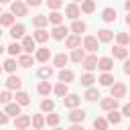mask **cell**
Here are the masks:
<instances>
[{
  "mask_svg": "<svg viewBox=\"0 0 130 130\" xmlns=\"http://www.w3.org/2000/svg\"><path fill=\"white\" fill-rule=\"evenodd\" d=\"M126 85L122 83V81H114L112 85H110V95L112 98H116V100H120V98H126Z\"/></svg>",
  "mask_w": 130,
  "mask_h": 130,
  "instance_id": "obj_1",
  "label": "cell"
},
{
  "mask_svg": "<svg viewBox=\"0 0 130 130\" xmlns=\"http://www.w3.org/2000/svg\"><path fill=\"white\" fill-rule=\"evenodd\" d=\"M81 45H83V49H85V51H89V53H95V51L100 49V41H98L95 37H91V35H87V37H83V41H81Z\"/></svg>",
  "mask_w": 130,
  "mask_h": 130,
  "instance_id": "obj_2",
  "label": "cell"
},
{
  "mask_svg": "<svg viewBox=\"0 0 130 130\" xmlns=\"http://www.w3.org/2000/svg\"><path fill=\"white\" fill-rule=\"evenodd\" d=\"M26 10H28V6H26L24 2H20V0L10 2V12H12L14 16H26Z\"/></svg>",
  "mask_w": 130,
  "mask_h": 130,
  "instance_id": "obj_3",
  "label": "cell"
},
{
  "mask_svg": "<svg viewBox=\"0 0 130 130\" xmlns=\"http://www.w3.org/2000/svg\"><path fill=\"white\" fill-rule=\"evenodd\" d=\"M67 35H69V28L63 26V22H61V24H55V28L51 30V37H53L55 41H63Z\"/></svg>",
  "mask_w": 130,
  "mask_h": 130,
  "instance_id": "obj_4",
  "label": "cell"
},
{
  "mask_svg": "<svg viewBox=\"0 0 130 130\" xmlns=\"http://www.w3.org/2000/svg\"><path fill=\"white\" fill-rule=\"evenodd\" d=\"M85 116H87V114H85V110H79L77 106H75V108H71V112L67 114L69 122H73V124H75V122H83V120H85Z\"/></svg>",
  "mask_w": 130,
  "mask_h": 130,
  "instance_id": "obj_5",
  "label": "cell"
},
{
  "mask_svg": "<svg viewBox=\"0 0 130 130\" xmlns=\"http://www.w3.org/2000/svg\"><path fill=\"white\" fill-rule=\"evenodd\" d=\"M81 65H83V69L85 71H93L95 67H98V57L91 53V55H85L83 59H81Z\"/></svg>",
  "mask_w": 130,
  "mask_h": 130,
  "instance_id": "obj_6",
  "label": "cell"
},
{
  "mask_svg": "<svg viewBox=\"0 0 130 130\" xmlns=\"http://www.w3.org/2000/svg\"><path fill=\"white\" fill-rule=\"evenodd\" d=\"M79 102H81V98L77 95V93H65L63 95V104H65V108H75V106H79Z\"/></svg>",
  "mask_w": 130,
  "mask_h": 130,
  "instance_id": "obj_7",
  "label": "cell"
},
{
  "mask_svg": "<svg viewBox=\"0 0 130 130\" xmlns=\"http://www.w3.org/2000/svg\"><path fill=\"white\" fill-rule=\"evenodd\" d=\"M100 108L104 110V112H110V110H118V100L116 98H104L102 102H100Z\"/></svg>",
  "mask_w": 130,
  "mask_h": 130,
  "instance_id": "obj_8",
  "label": "cell"
},
{
  "mask_svg": "<svg viewBox=\"0 0 130 130\" xmlns=\"http://www.w3.org/2000/svg\"><path fill=\"white\" fill-rule=\"evenodd\" d=\"M16 120H14V126L18 128V130H24V128H28L30 126V116H26V114H18V116H14Z\"/></svg>",
  "mask_w": 130,
  "mask_h": 130,
  "instance_id": "obj_9",
  "label": "cell"
},
{
  "mask_svg": "<svg viewBox=\"0 0 130 130\" xmlns=\"http://www.w3.org/2000/svg\"><path fill=\"white\" fill-rule=\"evenodd\" d=\"M79 14H81V10H79V6H77L75 2H71V4H67V6H65V16H67V18L75 20Z\"/></svg>",
  "mask_w": 130,
  "mask_h": 130,
  "instance_id": "obj_10",
  "label": "cell"
},
{
  "mask_svg": "<svg viewBox=\"0 0 130 130\" xmlns=\"http://www.w3.org/2000/svg\"><path fill=\"white\" fill-rule=\"evenodd\" d=\"M24 30H26V28H24V24H20V22H18V24H10V37H12L14 41H16V39H22V37H24Z\"/></svg>",
  "mask_w": 130,
  "mask_h": 130,
  "instance_id": "obj_11",
  "label": "cell"
},
{
  "mask_svg": "<svg viewBox=\"0 0 130 130\" xmlns=\"http://www.w3.org/2000/svg\"><path fill=\"white\" fill-rule=\"evenodd\" d=\"M65 45H67V49L81 47V35H67L65 37Z\"/></svg>",
  "mask_w": 130,
  "mask_h": 130,
  "instance_id": "obj_12",
  "label": "cell"
},
{
  "mask_svg": "<svg viewBox=\"0 0 130 130\" xmlns=\"http://www.w3.org/2000/svg\"><path fill=\"white\" fill-rule=\"evenodd\" d=\"M35 59H37L39 63H47V61L51 59V49H47V47H41V49H37V55H35Z\"/></svg>",
  "mask_w": 130,
  "mask_h": 130,
  "instance_id": "obj_13",
  "label": "cell"
},
{
  "mask_svg": "<svg viewBox=\"0 0 130 130\" xmlns=\"http://www.w3.org/2000/svg\"><path fill=\"white\" fill-rule=\"evenodd\" d=\"M20 85H22V79H20L18 75L10 73L8 79H6V87H8V89H20Z\"/></svg>",
  "mask_w": 130,
  "mask_h": 130,
  "instance_id": "obj_14",
  "label": "cell"
},
{
  "mask_svg": "<svg viewBox=\"0 0 130 130\" xmlns=\"http://www.w3.org/2000/svg\"><path fill=\"white\" fill-rule=\"evenodd\" d=\"M20 47H22V51H24V53L32 55V51H35V39H32V37H22Z\"/></svg>",
  "mask_w": 130,
  "mask_h": 130,
  "instance_id": "obj_15",
  "label": "cell"
},
{
  "mask_svg": "<svg viewBox=\"0 0 130 130\" xmlns=\"http://www.w3.org/2000/svg\"><path fill=\"white\" fill-rule=\"evenodd\" d=\"M73 79H75V73H73L71 69L61 67V71H59V81H63V83H71Z\"/></svg>",
  "mask_w": 130,
  "mask_h": 130,
  "instance_id": "obj_16",
  "label": "cell"
},
{
  "mask_svg": "<svg viewBox=\"0 0 130 130\" xmlns=\"http://www.w3.org/2000/svg\"><path fill=\"white\" fill-rule=\"evenodd\" d=\"M116 16H118L116 8H104V10H102V20H104V22H114Z\"/></svg>",
  "mask_w": 130,
  "mask_h": 130,
  "instance_id": "obj_17",
  "label": "cell"
},
{
  "mask_svg": "<svg viewBox=\"0 0 130 130\" xmlns=\"http://www.w3.org/2000/svg\"><path fill=\"white\" fill-rule=\"evenodd\" d=\"M98 67H100L102 71H110V69H114V59H112V57H102V59H98Z\"/></svg>",
  "mask_w": 130,
  "mask_h": 130,
  "instance_id": "obj_18",
  "label": "cell"
},
{
  "mask_svg": "<svg viewBox=\"0 0 130 130\" xmlns=\"http://www.w3.org/2000/svg\"><path fill=\"white\" fill-rule=\"evenodd\" d=\"M85 28H87V24H85V22H83V20H77V18H75V20H73V24H71V28H69V30H71V32H73V35H81V32H85Z\"/></svg>",
  "mask_w": 130,
  "mask_h": 130,
  "instance_id": "obj_19",
  "label": "cell"
},
{
  "mask_svg": "<svg viewBox=\"0 0 130 130\" xmlns=\"http://www.w3.org/2000/svg\"><path fill=\"white\" fill-rule=\"evenodd\" d=\"M100 43H110L112 39H114V32L112 30H108V28H102V30H98V37H95Z\"/></svg>",
  "mask_w": 130,
  "mask_h": 130,
  "instance_id": "obj_20",
  "label": "cell"
},
{
  "mask_svg": "<svg viewBox=\"0 0 130 130\" xmlns=\"http://www.w3.org/2000/svg\"><path fill=\"white\" fill-rule=\"evenodd\" d=\"M112 55H114V59H126L128 57V49L124 45H116L112 49Z\"/></svg>",
  "mask_w": 130,
  "mask_h": 130,
  "instance_id": "obj_21",
  "label": "cell"
},
{
  "mask_svg": "<svg viewBox=\"0 0 130 130\" xmlns=\"http://www.w3.org/2000/svg\"><path fill=\"white\" fill-rule=\"evenodd\" d=\"M37 91H39L41 95H49V93L53 91V85L49 83V79H43V81L37 85Z\"/></svg>",
  "mask_w": 130,
  "mask_h": 130,
  "instance_id": "obj_22",
  "label": "cell"
},
{
  "mask_svg": "<svg viewBox=\"0 0 130 130\" xmlns=\"http://www.w3.org/2000/svg\"><path fill=\"white\" fill-rule=\"evenodd\" d=\"M85 57V53H83V49L81 47H75V49H71V55H69V59L73 61V63H81V59Z\"/></svg>",
  "mask_w": 130,
  "mask_h": 130,
  "instance_id": "obj_23",
  "label": "cell"
},
{
  "mask_svg": "<svg viewBox=\"0 0 130 130\" xmlns=\"http://www.w3.org/2000/svg\"><path fill=\"white\" fill-rule=\"evenodd\" d=\"M20 108H22L20 104H16V102H8L4 112H6L8 116H18V114H20Z\"/></svg>",
  "mask_w": 130,
  "mask_h": 130,
  "instance_id": "obj_24",
  "label": "cell"
},
{
  "mask_svg": "<svg viewBox=\"0 0 130 130\" xmlns=\"http://www.w3.org/2000/svg\"><path fill=\"white\" fill-rule=\"evenodd\" d=\"M14 24V14L12 12H0V26H10Z\"/></svg>",
  "mask_w": 130,
  "mask_h": 130,
  "instance_id": "obj_25",
  "label": "cell"
},
{
  "mask_svg": "<svg viewBox=\"0 0 130 130\" xmlns=\"http://www.w3.org/2000/svg\"><path fill=\"white\" fill-rule=\"evenodd\" d=\"M47 24H49V20H47L45 14H37V16L32 18V26H35V28H45Z\"/></svg>",
  "mask_w": 130,
  "mask_h": 130,
  "instance_id": "obj_26",
  "label": "cell"
},
{
  "mask_svg": "<svg viewBox=\"0 0 130 130\" xmlns=\"http://www.w3.org/2000/svg\"><path fill=\"white\" fill-rule=\"evenodd\" d=\"M98 81H100V83H102L104 87H110V85L114 83V75H112L110 71H104V73L100 75V79H98Z\"/></svg>",
  "mask_w": 130,
  "mask_h": 130,
  "instance_id": "obj_27",
  "label": "cell"
},
{
  "mask_svg": "<svg viewBox=\"0 0 130 130\" xmlns=\"http://www.w3.org/2000/svg\"><path fill=\"white\" fill-rule=\"evenodd\" d=\"M79 10L85 12V14H91L95 10V0H81V8Z\"/></svg>",
  "mask_w": 130,
  "mask_h": 130,
  "instance_id": "obj_28",
  "label": "cell"
},
{
  "mask_svg": "<svg viewBox=\"0 0 130 130\" xmlns=\"http://www.w3.org/2000/svg\"><path fill=\"white\" fill-rule=\"evenodd\" d=\"M16 63H18L20 67H24V69H26V67H30V65H32V55H28V53L18 55V61H16Z\"/></svg>",
  "mask_w": 130,
  "mask_h": 130,
  "instance_id": "obj_29",
  "label": "cell"
},
{
  "mask_svg": "<svg viewBox=\"0 0 130 130\" xmlns=\"http://www.w3.org/2000/svg\"><path fill=\"white\" fill-rule=\"evenodd\" d=\"M16 104H20V106H28V104H30V98H28V93H26V91H20V89H16Z\"/></svg>",
  "mask_w": 130,
  "mask_h": 130,
  "instance_id": "obj_30",
  "label": "cell"
},
{
  "mask_svg": "<svg viewBox=\"0 0 130 130\" xmlns=\"http://www.w3.org/2000/svg\"><path fill=\"white\" fill-rule=\"evenodd\" d=\"M47 20H49L51 24H61V22H63V14H61L59 10H53V12L47 16Z\"/></svg>",
  "mask_w": 130,
  "mask_h": 130,
  "instance_id": "obj_31",
  "label": "cell"
},
{
  "mask_svg": "<svg viewBox=\"0 0 130 130\" xmlns=\"http://www.w3.org/2000/svg\"><path fill=\"white\" fill-rule=\"evenodd\" d=\"M32 39H35V43H45L49 39V32L45 28H37V32L32 35Z\"/></svg>",
  "mask_w": 130,
  "mask_h": 130,
  "instance_id": "obj_32",
  "label": "cell"
},
{
  "mask_svg": "<svg viewBox=\"0 0 130 130\" xmlns=\"http://www.w3.org/2000/svg\"><path fill=\"white\" fill-rule=\"evenodd\" d=\"M67 61H69V57H67L65 53H59V55H55V59H53V65L61 69V67H65V63H67Z\"/></svg>",
  "mask_w": 130,
  "mask_h": 130,
  "instance_id": "obj_33",
  "label": "cell"
},
{
  "mask_svg": "<svg viewBox=\"0 0 130 130\" xmlns=\"http://www.w3.org/2000/svg\"><path fill=\"white\" fill-rule=\"evenodd\" d=\"M6 51H8V53H10L12 57H14V55H20V53H22V47H20V43L12 41V43H10L8 47H6Z\"/></svg>",
  "mask_w": 130,
  "mask_h": 130,
  "instance_id": "obj_34",
  "label": "cell"
},
{
  "mask_svg": "<svg viewBox=\"0 0 130 130\" xmlns=\"http://www.w3.org/2000/svg\"><path fill=\"white\" fill-rule=\"evenodd\" d=\"M83 98H85V100H87V102H95V100H98V98H100V91H98V89H95V87H91V85H89V87H87V91H85V95H83Z\"/></svg>",
  "mask_w": 130,
  "mask_h": 130,
  "instance_id": "obj_35",
  "label": "cell"
},
{
  "mask_svg": "<svg viewBox=\"0 0 130 130\" xmlns=\"http://www.w3.org/2000/svg\"><path fill=\"white\" fill-rule=\"evenodd\" d=\"M53 91H55V95H59V98H63L65 93H69V89H67V83H57L55 87H53Z\"/></svg>",
  "mask_w": 130,
  "mask_h": 130,
  "instance_id": "obj_36",
  "label": "cell"
},
{
  "mask_svg": "<svg viewBox=\"0 0 130 130\" xmlns=\"http://www.w3.org/2000/svg\"><path fill=\"white\" fill-rule=\"evenodd\" d=\"M120 120H122V114L116 112V110H110V114H108V124H120Z\"/></svg>",
  "mask_w": 130,
  "mask_h": 130,
  "instance_id": "obj_37",
  "label": "cell"
},
{
  "mask_svg": "<svg viewBox=\"0 0 130 130\" xmlns=\"http://www.w3.org/2000/svg\"><path fill=\"white\" fill-rule=\"evenodd\" d=\"M59 120H61L59 114H51V112H49L47 118H45V124H47V126H59Z\"/></svg>",
  "mask_w": 130,
  "mask_h": 130,
  "instance_id": "obj_38",
  "label": "cell"
},
{
  "mask_svg": "<svg viewBox=\"0 0 130 130\" xmlns=\"http://www.w3.org/2000/svg\"><path fill=\"white\" fill-rule=\"evenodd\" d=\"M16 65H18V63H16L14 59H6V61H4V65H2V69H4V71H8V73H14V71H16Z\"/></svg>",
  "mask_w": 130,
  "mask_h": 130,
  "instance_id": "obj_39",
  "label": "cell"
},
{
  "mask_svg": "<svg viewBox=\"0 0 130 130\" xmlns=\"http://www.w3.org/2000/svg\"><path fill=\"white\" fill-rule=\"evenodd\" d=\"M37 75H39L41 79H49V77L53 75V67H47V65H45V67H41V69L37 71Z\"/></svg>",
  "mask_w": 130,
  "mask_h": 130,
  "instance_id": "obj_40",
  "label": "cell"
},
{
  "mask_svg": "<svg viewBox=\"0 0 130 130\" xmlns=\"http://www.w3.org/2000/svg\"><path fill=\"white\" fill-rule=\"evenodd\" d=\"M30 124H32L35 128H43V126H45V118H43V114H35V116L30 118Z\"/></svg>",
  "mask_w": 130,
  "mask_h": 130,
  "instance_id": "obj_41",
  "label": "cell"
},
{
  "mask_svg": "<svg viewBox=\"0 0 130 130\" xmlns=\"http://www.w3.org/2000/svg\"><path fill=\"white\" fill-rule=\"evenodd\" d=\"M41 110L43 112H53L55 110V102L53 100H43L41 102Z\"/></svg>",
  "mask_w": 130,
  "mask_h": 130,
  "instance_id": "obj_42",
  "label": "cell"
},
{
  "mask_svg": "<svg viewBox=\"0 0 130 130\" xmlns=\"http://www.w3.org/2000/svg\"><path fill=\"white\" fill-rule=\"evenodd\" d=\"M93 81H95V77H93V75H91L89 71H87L85 75H81V85H85V87H89V85H91Z\"/></svg>",
  "mask_w": 130,
  "mask_h": 130,
  "instance_id": "obj_43",
  "label": "cell"
},
{
  "mask_svg": "<svg viewBox=\"0 0 130 130\" xmlns=\"http://www.w3.org/2000/svg\"><path fill=\"white\" fill-rule=\"evenodd\" d=\"M93 128L106 130V128H108V120H106V118H95V120H93Z\"/></svg>",
  "mask_w": 130,
  "mask_h": 130,
  "instance_id": "obj_44",
  "label": "cell"
},
{
  "mask_svg": "<svg viewBox=\"0 0 130 130\" xmlns=\"http://www.w3.org/2000/svg\"><path fill=\"white\" fill-rule=\"evenodd\" d=\"M116 41H118V45H124V47H126V45L130 43V37H128L126 32H118V35H116Z\"/></svg>",
  "mask_w": 130,
  "mask_h": 130,
  "instance_id": "obj_45",
  "label": "cell"
},
{
  "mask_svg": "<svg viewBox=\"0 0 130 130\" xmlns=\"http://www.w3.org/2000/svg\"><path fill=\"white\" fill-rule=\"evenodd\" d=\"M12 100V93H10V89H4L2 93H0V104H8Z\"/></svg>",
  "mask_w": 130,
  "mask_h": 130,
  "instance_id": "obj_46",
  "label": "cell"
},
{
  "mask_svg": "<svg viewBox=\"0 0 130 130\" xmlns=\"http://www.w3.org/2000/svg\"><path fill=\"white\" fill-rule=\"evenodd\" d=\"M47 4H49L51 10H59L63 6V0H47Z\"/></svg>",
  "mask_w": 130,
  "mask_h": 130,
  "instance_id": "obj_47",
  "label": "cell"
},
{
  "mask_svg": "<svg viewBox=\"0 0 130 130\" xmlns=\"http://www.w3.org/2000/svg\"><path fill=\"white\" fill-rule=\"evenodd\" d=\"M4 124H8V114L0 112V126H4Z\"/></svg>",
  "mask_w": 130,
  "mask_h": 130,
  "instance_id": "obj_48",
  "label": "cell"
},
{
  "mask_svg": "<svg viewBox=\"0 0 130 130\" xmlns=\"http://www.w3.org/2000/svg\"><path fill=\"white\" fill-rule=\"evenodd\" d=\"M43 0H26V6H41Z\"/></svg>",
  "mask_w": 130,
  "mask_h": 130,
  "instance_id": "obj_49",
  "label": "cell"
},
{
  "mask_svg": "<svg viewBox=\"0 0 130 130\" xmlns=\"http://www.w3.org/2000/svg\"><path fill=\"white\" fill-rule=\"evenodd\" d=\"M122 116H130V106H128V104L122 106Z\"/></svg>",
  "mask_w": 130,
  "mask_h": 130,
  "instance_id": "obj_50",
  "label": "cell"
},
{
  "mask_svg": "<svg viewBox=\"0 0 130 130\" xmlns=\"http://www.w3.org/2000/svg\"><path fill=\"white\" fill-rule=\"evenodd\" d=\"M124 61H126V59H124ZM124 73H130V61L124 63Z\"/></svg>",
  "mask_w": 130,
  "mask_h": 130,
  "instance_id": "obj_51",
  "label": "cell"
},
{
  "mask_svg": "<svg viewBox=\"0 0 130 130\" xmlns=\"http://www.w3.org/2000/svg\"><path fill=\"white\" fill-rule=\"evenodd\" d=\"M4 49H6V47H4V45H2V43H0V55H2V53H4Z\"/></svg>",
  "mask_w": 130,
  "mask_h": 130,
  "instance_id": "obj_52",
  "label": "cell"
},
{
  "mask_svg": "<svg viewBox=\"0 0 130 130\" xmlns=\"http://www.w3.org/2000/svg\"><path fill=\"white\" fill-rule=\"evenodd\" d=\"M8 2H10V0H0V4H8Z\"/></svg>",
  "mask_w": 130,
  "mask_h": 130,
  "instance_id": "obj_53",
  "label": "cell"
},
{
  "mask_svg": "<svg viewBox=\"0 0 130 130\" xmlns=\"http://www.w3.org/2000/svg\"><path fill=\"white\" fill-rule=\"evenodd\" d=\"M0 12H2V4H0Z\"/></svg>",
  "mask_w": 130,
  "mask_h": 130,
  "instance_id": "obj_54",
  "label": "cell"
},
{
  "mask_svg": "<svg viewBox=\"0 0 130 130\" xmlns=\"http://www.w3.org/2000/svg\"><path fill=\"white\" fill-rule=\"evenodd\" d=\"M0 73H2V65H0Z\"/></svg>",
  "mask_w": 130,
  "mask_h": 130,
  "instance_id": "obj_55",
  "label": "cell"
},
{
  "mask_svg": "<svg viewBox=\"0 0 130 130\" xmlns=\"http://www.w3.org/2000/svg\"><path fill=\"white\" fill-rule=\"evenodd\" d=\"M0 37H2V28H0Z\"/></svg>",
  "mask_w": 130,
  "mask_h": 130,
  "instance_id": "obj_56",
  "label": "cell"
},
{
  "mask_svg": "<svg viewBox=\"0 0 130 130\" xmlns=\"http://www.w3.org/2000/svg\"><path fill=\"white\" fill-rule=\"evenodd\" d=\"M73 2H81V0H73Z\"/></svg>",
  "mask_w": 130,
  "mask_h": 130,
  "instance_id": "obj_57",
  "label": "cell"
}]
</instances>
